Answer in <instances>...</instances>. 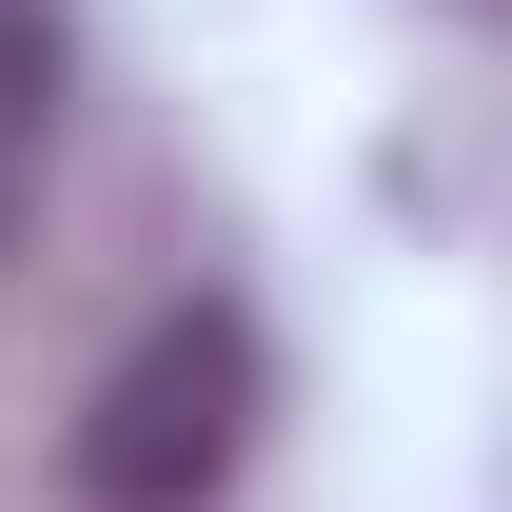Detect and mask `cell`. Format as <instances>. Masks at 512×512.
Listing matches in <instances>:
<instances>
[{
  "mask_svg": "<svg viewBox=\"0 0 512 512\" xmlns=\"http://www.w3.org/2000/svg\"><path fill=\"white\" fill-rule=\"evenodd\" d=\"M256 414H276L256 316H237V296H178L119 375L79 394V453H60V473H79V512H217L237 453H256Z\"/></svg>",
  "mask_w": 512,
  "mask_h": 512,
  "instance_id": "1",
  "label": "cell"
},
{
  "mask_svg": "<svg viewBox=\"0 0 512 512\" xmlns=\"http://www.w3.org/2000/svg\"><path fill=\"white\" fill-rule=\"evenodd\" d=\"M60 79H79L60 0H0V237L40 217V158H60Z\"/></svg>",
  "mask_w": 512,
  "mask_h": 512,
  "instance_id": "2",
  "label": "cell"
}]
</instances>
